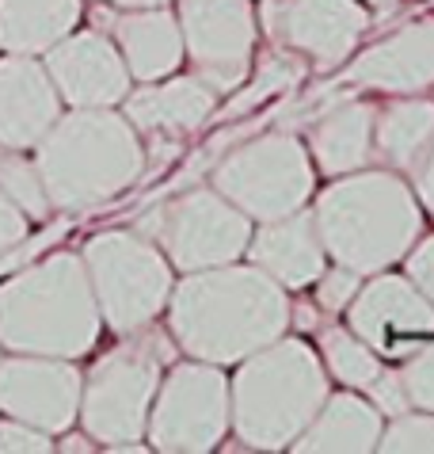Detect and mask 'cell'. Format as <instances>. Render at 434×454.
Wrapping results in <instances>:
<instances>
[{
  "mask_svg": "<svg viewBox=\"0 0 434 454\" xmlns=\"http://www.w3.org/2000/svg\"><path fill=\"white\" fill-rule=\"evenodd\" d=\"M172 356L168 336L126 340L92 367L88 382H81V416L84 435L104 447L130 443L145 435L149 405L160 386V367Z\"/></svg>",
  "mask_w": 434,
  "mask_h": 454,
  "instance_id": "obj_7",
  "label": "cell"
},
{
  "mask_svg": "<svg viewBox=\"0 0 434 454\" xmlns=\"http://www.w3.org/2000/svg\"><path fill=\"white\" fill-rule=\"evenodd\" d=\"M88 447H92V443H88V439H66V443H61V450H88Z\"/></svg>",
  "mask_w": 434,
  "mask_h": 454,
  "instance_id": "obj_37",
  "label": "cell"
},
{
  "mask_svg": "<svg viewBox=\"0 0 434 454\" xmlns=\"http://www.w3.org/2000/svg\"><path fill=\"white\" fill-rule=\"evenodd\" d=\"M404 268H407V279H412V286L434 306V237H427L419 248H407Z\"/></svg>",
  "mask_w": 434,
  "mask_h": 454,
  "instance_id": "obj_33",
  "label": "cell"
},
{
  "mask_svg": "<svg viewBox=\"0 0 434 454\" xmlns=\"http://www.w3.org/2000/svg\"><path fill=\"white\" fill-rule=\"evenodd\" d=\"M313 160L293 134H260L213 168V192L260 222L286 218L313 199Z\"/></svg>",
  "mask_w": 434,
  "mask_h": 454,
  "instance_id": "obj_8",
  "label": "cell"
},
{
  "mask_svg": "<svg viewBox=\"0 0 434 454\" xmlns=\"http://www.w3.org/2000/svg\"><path fill=\"white\" fill-rule=\"evenodd\" d=\"M248 256L263 275L283 290H305L324 271V245L316 237L313 214L293 210L286 218L260 222V230L248 237Z\"/></svg>",
  "mask_w": 434,
  "mask_h": 454,
  "instance_id": "obj_18",
  "label": "cell"
},
{
  "mask_svg": "<svg viewBox=\"0 0 434 454\" xmlns=\"http://www.w3.org/2000/svg\"><path fill=\"white\" fill-rule=\"evenodd\" d=\"M35 168L50 207L88 210L126 192L145 165L142 137L111 107H73L38 137Z\"/></svg>",
  "mask_w": 434,
  "mask_h": 454,
  "instance_id": "obj_4",
  "label": "cell"
},
{
  "mask_svg": "<svg viewBox=\"0 0 434 454\" xmlns=\"http://www.w3.org/2000/svg\"><path fill=\"white\" fill-rule=\"evenodd\" d=\"M321 356H324V371L336 374L347 389H366L381 374V356L351 329H324Z\"/></svg>",
  "mask_w": 434,
  "mask_h": 454,
  "instance_id": "obj_25",
  "label": "cell"
},
{
  "mask_svg": "<svg viewBox=\"0 0 434 454\" xmlns=\"http://www.w3.org/2000/svg\"><path fill=\"white\" fill-rule=\"evenodd\" d=\"M351 333L366 340L381 359H407L434 336V306L412 286L407 275H381L359 286L347 301Z\"/></svg>",
  "mask_w": 434,
  "mask_h": 454,
  "instance_id": "obj_13",
  "label": "cell"
},
{
  "mask_svg": "<svg viewBox=\"0 0 434 454\" xmlns=\"http://www.w3.org/2000/svg\"><path fill=\"white\" fill-rule=\"evenodd\" d=\"M152 450L202 454L229 432V378L213 363H180L160 378L145 420Z\"/></svg>",
  "mask_w": 434,
  "mask_h": 454,
  "instance_id": "obj_9",
  "label": "cell"
},
{
  "mask_svg": "<svg viewBox=\"0 0 434 454\" xmlns=\"http://www.w3.org/2000/svg\"><path fill=\"white\" fill-rule=\"evenodd\" d=\"M119 54L137 81H164L183 66V35L180 20L164 8H130L114 23Z\"/></svg>",
  "mask_w": 434,
  "mask_h": 454,
  "instance_id": "obj_20",
  "label": "cell"
},
{
  "mask_svg": "<svg viewBox=\"0 0 434 454\" xmlns=\"http://www.w3.org/2000/svg\"><path fill=\"white\" fill-rule=\"evenodd\" d=\"M81 409V374L69 359L16 356L0 359V412L38 432H69Z\"/></svg>",
  "mask_w": 434,
  "mask_h": 454,
  "instance_id": "obj_14",
  "label": "cell"
},
{
  "mask_svg": "<svg viewBox=\"0 0 434 454\" xmlns=\"http://www.w3.org/2000/svg\"><path fill=\"white\" fill-rule=\"evenodd\" d=\"M366 389H369V401H374L377 412L400 416V412H407V405H412V401H407V394H404L400 371H385V367H381V374H377Z\"/></svg>",
  "mask_w": 434,
  "mask_h": 454,
  "instance_id": "obj_32",
  "label": "cell"
},
{
  "mask_svg": "<svg viewBox=\"0 0 434 454\" xmlns=\"http://www.w3.org/2000/svg\"><path fill=\"white\" fill-rule=\"evenodd\" d=\"M168 329L190 359L229 367L267 348L290 329V298L260 268H221L190 271L172 286Z\"/></svg>",
  "mask_w": 434,
  "mask_h": 454,
  "instance_id": "obj_1",
  "label": "cell"
},
{
  "mask_svg": "<svg viewBox=\"0 0 434 454\" xmlns=\"http://www.w3.org/2000/svg\"><path fill=\"white\" fill-rule=\"evenodd\" d=\"M46 73L58 96L73 107H114L130 92V69L107 35H66L46 50Z\"/></svg>",
  "mask_w": 434,
  "mask_h": 454,
  "instance_id": "obj_15",
  "label": "cell"
},
{
  "mask_svg": "<svg viewBox=\"0 0 434 454\" xmlns=\"http://www.w3.org/2000/svg\"><path fill=\"white\" fill-rule=\"evenodd\" d=\"M366 4L377 8V12H392V8H397V0H366Z\"/></svg>",
  "mask_w": 434,
  "mask_h": 454,
  "instance_id": "obj_38",
  "label": "cell"
},
{
  "mask_svg": "<svg viewBox=\"0 0 434 454\" xmlns=\"http://www.w3.org/2000/svg\"><path fill=\"white\" fill-rule=\"evenodd\" d=\"M374 115L377 107L366 99H339L309 130L313 160L324 176L359 172L374 157Z\"/></svg>",
  "mask_w": 434,
  "mask_h": 454,
  "instance_id": "obj_21",
  "label": "cell"
},
{
  "mask_svg": "<svg viewBox=\"0 0 434 454\" xmlns=\"http://www.w3.org/2000/svg\"><path fill=\"white\" fill-rule=\"evenodd\" d=\"M381 450L389 454H434V412H400L392 416L389 427H381L377 439Z\"/></svg>",
  "mask_w": 434,
  "mask_h": 454,
  "instance_id": "obj_27",
  "label": "cell"
},
{
  "mask_svg": "<svg viewBox=\"0 0 434 454\" xmlns=\"http://www.w3.org/2000/svg\"><path fill=\"white\" fill-rule=\"evenodd\" d=\"M260 23L283 50L328 73L351 58L369 27V12L359 0H267Z\"/></svg>",
  "mask_w": 434,
  "mask_h": 454,
  "instance_id": "obj_12",
  "label": "cell"
},
{
  "mask_svg": "<svg viewBox=\"0 0 434 454\" xmlns=\"http://www.w3.org/2000/svg\"><path fill=\"white\" fill-rule=\"evenodd\" d=\"M301 81V66L293 58H271L260 66V81H255L244 96L236 99L233 107H229V115H244L252 111L255 104H263V99H271L275 92H283V88H293Z\"/></svg>",
  "mask_w": 434,
  "mask_h": 454,
  "instance_id": "obj_28",
  "label": "cell"
},
{
  "mask_svg": "<svg viewBox=\"0 0 434 454\" xmlns=\"http://www.w3.org/2000/svg\"><path fill=\"white\" fill-rule=\"evenodd\" d=\"M183 54L217 96L236 92L252 73L255 8L248 0H180Z\"/></svg>",
  "mask_w": 434,
  "mask_h": 454,
  "instance_id": "obj_11",
  "label": "cell"
},
{
  "mask_svg": "<svg viewBox=\"0 0 434 454\" xmlns=\"http://www.w3.org/2000/svg\"><path fill=\"white\" fill-rule=\"evenodd\" d=\"M434 137V99L404 96L374 115V153L392 168H415Z\"/></svg>",
  "mask_w": 434,
  "mask_h": 454,
  "instance_id": "obj_24",
  "label": "cell"
},
{
  "mask_svg": "<svg viewBox=\"0 0 434 454\" xmlns=\"http://www.w3.org/2000/svg\"><path fill=\"white\" fill-rule=\"evenodd\" d=\"M328 397L321 356L305 340H271L240 359L229 386L233 432L255 450H283L298 439Z\"/></svg>",
  "mask_w": 434,
  "mask_h": 454,
  "instance_id": "obj_5",
  "label": "cell"
},
{
  "mask_svg": "<svg viewBox=\"0 0 434 454\" xmlns=\"http://www.w3.org/2000/svg\"><path fill=\"white\" fill-rule=\"evenodd\" d=\"M46 450H54L46 432H38V427L23 420L0 424V454H46Z\"/></svg>",
  "mask_w": 434,
  "mask_h": 454,
  "instance_id": "obj_31",
  "label": "cell"
},
{
  "mask_svg": "<svg viewBox=\"0 0 434 454\" xmlns=\"http://www.w3.org/2000/svg\"><path fill=\"white\" fill-rule=\"evenodd\" d=\"M99 329L92 283L73 252H54L0 283V348L16 356L81 359L96 348Z\"/></svg>",
  "mask_w": 434,
  "mask_h": 454,
  "instance_id": "obj_2",
  "label": "cell"
},
{
  "mask_svg": "<svg viewBox=\"0 0 434 454\" xmlns=\"http://www.w3.org/2000/svg\"><path fill=\"white\" fill-rule=\"evenodd\" d=\"M84 271L92 283L99 317L111 333L130 336L142 333L157 313L168 306L172 294V268L164 252L142 233H96L84 245Z\"/></svg>",
  "mask_w": 434,
  "mask_h": 454,
  "instance_id": "obj_6",
  "label": "cell"
},
{
  "mask_svg": "<svg viewBox=\"0 0 434 454\" xmlns=\"http://www.w3.org/2000/svg\"><path fill=\"white\" fill-rule=\"evenodd\" d=\"M359 286H362V275L343 268V263H336L331 271H321L316 275V309L343 313L347 309V301L359 294Z\"/></svg>",
  "mask_w": 434,
  "mask_h": 454,
  "instance_id": "obj_30",
  "label": "cell"
},
{
  "mask_svg": "<svg viewBox=\"0 0 434 454\" xmlns=\"http://www.w3.org/2000/svg\"><path fill=\"white\" fill-rule=\"evenodd\" d=\"M347 81L389 96H415L434 84V23H412L354 58Z\"/></svg>",
  "mask_w": 434,
  "mask_h": 454,
  "instance_id": "obj_17",
  "label": "cell"
},
{
  "mask_svg": "<svg viewBox=\"0 0 434 454\" xmlns=\"http://www.w3.org/2000/svg\"><path fill=\"white\" fill-rule=\"evenodd\" d=\"M61 115L46 66L27 54L0 58V149H31Z\"/></svg>",
  "mask_w": 434,
  "mask_h": 454,
  "instance_id": "obj_16",
  "label": "cell"
},
{
  "mask_svg": "<svg viewBox=\"0 0 434 454\" xmlns=\"http://www.w3.org/2000/svg\"><path fill=\"white\" fill-rule=\"evenodd\" d=\"M142 237H157V245L180 271H206L244 256L252 225L248 214H240L225 195L198 187L149 214L142 222Z\"/></svg>",
  "mask_w": 434,
  "mask_h": 454,
  "instance_id": "obj_10",
  "label": "cell"
},
{
  "mask_svg": "<svg viewBox=\"0 0 434 454\" xmlns=\"http://www.w3.org/2000/svg\"><path fill=\"white\" fill-rule=\"evenodd\" d=\"M400 382H404V394L412 405H419L423 412H434V344L427 340L419 351H412L400 371Z\"/></svg>",
  "mask_w": 434,
  "mask_h": 454,
  "instance_id": "obj_29",
  "label": "cell"
},
{
  "mask_svg": "<svg viewBox=\"0 0 434 454\" xmlns=\"http://www.w3.org/2000/svg\"><path fill=\"white\" fill-rule=\"evenodd\" d=\"M412 180H415V199L434 214V137H430V145L423 149V157L415 160Z\"/></svg>",
  "mask_w": 434,
  "mask_h": 454,
  "instance_id": "obj_35",
  "label": "cell"
},
{
  "mask_svg": "<svg viewBox=\"0 0 434 454\" xmlns=\"http://www.w3.org/2000/svg\"><path fill=\"white\" fill-rule=\"evenodd\" d=\"M107 4H114V8H160V4H168V0H107Z\"/></svg>",
  "mask_w": 434,
  "mask_h": 454,
  "instance_id": "obj_36",
  "label": "cell"
},
{
  "mask_svg": "<svg viewBox=\"0 0 434 454\" xmlns=\"http://www.w3.org/2000/svg\"><path fill=\"white\" fill-rule=\"evenodd\" d=\"M81 20V0H0V50L46 54Z\"/></svg>",
  "mask_w": 434,
  "mask_h": 454,
  "instance_id": "obj_23",
  "label": "cell"
},
{
  "mask_svg": "<svg viewBox=\"0 0 434 454\" xmlns=\"http://www.w3.org/2000/svg\"><path fill=\"white\" fill-rule=\"evenodd\" d=\"M27 230H31V218L16 203H12L4 192H0V252L16 248L23 237H27Z\"/></svg>",
  "mask_w": 434,
  "mask_h": 454,
  "instance_id": "obj_34",
  "label": "cell"
},
{
  "mask_svg": "<svg viewBox=\"0 0 434 454\" xmlns=\"http://www.w3.org/2000/svg\"><path fill=\"white\" fill-rule=\"evenodd\" d=\"M217 92L198 77H164L142 92H126L122 111L137 134H190L213 115Z\"/></svg>",
  "mask_w": 434,
  "mask_h": 454,
  "instance_id": "obj_19",
  "label": "cell"
},
{
  "mask_svg": "<svg viewBox=\"0 0 434 454\" xmlns=\"http://www.w3.org/2000/svg\"><path fill=\"white\" fill-rule=\"evenodd\" d=\"M0 192L27 214L31 222H46L50 210H54L46 199L43 180H38V168L19 157V149H4L0 153Z\"/></svg>",
  "mask_w": 434,
  "mask_h": 454,
  "instance_id": "obj_26",
  "label": "cell"
},
{
  "mask_svg": "<svg viewBox=\"0 0 434 454\" xmlns=\"http://www.w3.org/2000/svg\"><path fill=\"white\" fill-rule=\"evenodd\" d=\"M381 439V412L369 405L359 394H336L324 397L321 412L309 420V427L293 439L298 454H313V450H339V454H366L377 450Z\"/></svg>",
  "mask_w": 434,
  "mask_h": 454,
  "instance_id": "obj_22",
  "label": "cell"
},
{
  "mask_svg": "<svg viewBox=\"0 0 434 454\" xmlns=\"http://www.w3.org/2000/svg\"><path fill=\"white\" fill-rule=\"evenodd\" d=\"M313 225L331 256L359 275H377L407 256L423 230L415 192L392 172H347L321 192Z\"/></svg>",
  "mask_w": 434,
  "mask_h": 454,
  "instance_id": "obj_3",
  "label": "cell"
}]
</instances>
